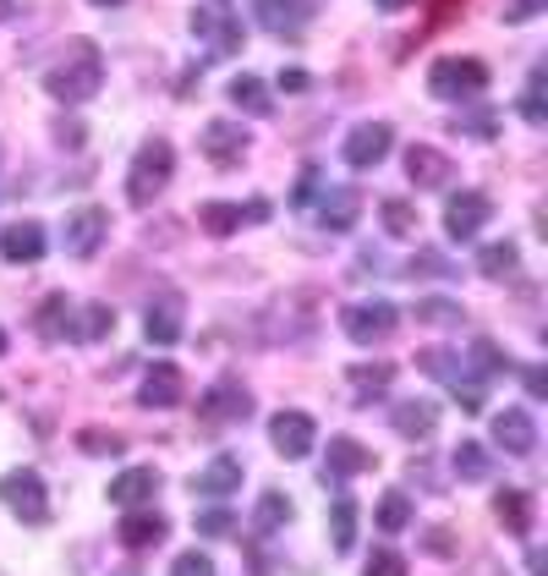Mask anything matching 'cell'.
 Returning <instances> with one entry per match:
<instances>
[{
	"mask_svg": "<svg viewBox=\"0 0 548 576\" xmlns=\"http://www.w3.org/2000/svg\"><path fill=\"white\" fill-rule=\"evenodd\" d=\"M494 516L505 522V533L527 538V533H533V494H527V489H499V494H494Z\"/></svg>",
	"mask_w": 548,
	"mask_h": 576,
	"instance_id": "cell-19",
	"label": "cell"
},
{
	"mask_svg": "<svg viewBox=\"0 0 548 576\" xmlns=\"http://www.w3.org/2000/svg\"><path fill=\"white\" fill-rule=\"evenodd\" d=\"M548 0H510V6H505V22H527V17H533V11H544Z\"/></svg>",
	"mask_w": 548,
	"mask_h": 576,
	"instance_id": "cell-44",
	"label": "cell"
},
{
	"mask_svg": "<svg viewBox=\"0 0 548 576\" xmlns=\"http://www.w3.org/2000/svg\"><path fill=\"white\" fill-rule=\"evenodd\" d=\"M280 516H291V500H285V494H264V511H259V522H264V527H274Z\"/></svg>",
	"mask_w": 548,
	"mask_h": 576,
	"instance_id": "cell-42",
	"label": "cell"
},
{
	"mask_svg": "<svg viewBox=\"0 0 548 576\" xmlns=\"http://www.w3.org/2000/svg\"><path fill=\"white\" fill-rule=\"evenodd\" d=\"M137 401H143V407H176V401H181V368L159 363V368H154V374L143 379Z\"/></svg>",
	"mask_w": 548,
	"mask_h": 576,
	"instance_id": "cell-20",
	"label": "cell"
},
{
	"mask_svg": "<svg viewBox=\"0 0 548 576\" xmlns=\"http://www.w3.org/2000/svg\"><path fill=\"white\" fill-rule=\"evenodd\" d=\"M417 318H428V324H461V307H450V302H422Z\"/></svg>",
	"mask_w": 548,
	"mask_h": 576,
	"instance_id": "cell-40",
	"label": "cell"
},
{
	"mask_svg": "<svg viewBox=\"0 0 548 576\" xmlns=\"http://www.w3.org/2000/svg\"><path fill=\"white\" fill-rule=\"evenodd\" d=\"M329 472H340V478H351V472H362V467H373V450L368 444H357V439H329Z\"/></svg>",
	"mask_w": 548,
	"mask_h": 576,
	"instance_id": "cell-23",
	"label": "cell"
},
{
	"mask_svg": "<svg viewBox=\"0 0 548 576\" xmlns=\"http://www.w3.org/2000/svg\"><path fill=\"white\" fill-rule=\"evenodd\" d=\"M390 144H396V133H390V122H362L351 138H346V165H357V170H373L384 154H390Z\"/></svg>",
	"mask_w": 548,
	"mask_h": 576,
	"instance_id": "cell-9",
	"label": "cell"
},
{
	"mask_svg": "<svg viewBox=\"0 0 548 576\" xmlns=\"http://www.w3.org/2000/svg\"><path fill=\"white\" fill-rule=\"evenodd\" d=\"M116 576H137V572H116Z\"/></svg>",
	"mask_w": 548,
	"mask_h": 576,
	"instance_id": "cell-52",
	"label": "cell"
},
{
	"mask_svg": "<svg viewBox=\"0 0 548 576\" xmlns=\"http://www.w3.org/2000/svg\"><path fill=\"white\" fill-rule=\"evenodd\" d=\"M407 176L417 181V187H444V181H450V159H444L439 148H411Z\"/></svg>",
	"mask_w": 548,
	"mask_h": 576,
	"instance_id": "cell-22",
	"label": "cell"
},
{
	"mask_svg": "<svg viewBox=\"0 0 548 576\" xmlns=\"http://www.w3.org/2000/svg\"><path fill=\"white\" fill-rule=\"evenodd\" d=\"M379 214H384V226H390L396 237H411V231H417V209H411L407 198H384Z\"/></svg>",
	"mask_w": 548,
	"mask_h": 576,
	"instance_id": "cell-33",
	"label": "cell"
},
{
	"mask_svg": "<svg viewBox=\"0 0 548 576\" xmlns=\"http://www.w3.org/2000/svg\"><path fill=\"white\" fill-rule=\"evenodd\" d=\"M280 88L302 94V88H307V72H302V66H285V72H280Z\"/></svg>",
	"mask_w": 548,
	"mask_h": 576,
	"instance_id": "cell-45",
	"label": "cell"
},
{
	"mask_svg": "<svg viewBox=\"0 0 548 576\" xmlns=\"http://www.w3.org/2000/svg\"><path fill=\"white\" fill-rule=\"evenodd\" d=\"M455 472H461V478H472V483H477V478H488V450H483L477 439H461V444H455Z\"/></svg>",
	"mask_w": 548,
	"mask_h": 576,
	"instance_id": "cell-29",
	"label": "cell"
},
{
	"mask_svg": "<svg viewBox=\"0 0 548 576\" xmlns=\"http://www.w3.org/2000/svg\"><path fill=\"white\" fill-rule=\"evenodd\" d=\"M39 324H44V335H61V329L72 324V307H66V296H50V302L39 307Z\"/></svg>",
	"mask_w": 548,
	"mask_h": 576,
	"instance_id": "cell-34",
	"label": "cell"
},
{
	"mask_svg": "<svg viewBox=\"0 0 548 576\" xmlns=\"http://www.w3.org/2000/svg\"><path fill=\"white\" fill-rule=\"evenodd\" d=\"M83 450H99V455H110V450H122V433H83Z\"/></svg>",
	"mask_w": 548,
	"mask_h": 576,
	"instance_id": "cell-43",
	"label": "cell"
},
{
	"mask_svg": "<svg viewBox=\"0 0 548 576\" xmlns=\"http://www.w3.org/2000/svg\"><path fill=\"white\" fill-rule=\"evenodd\" d=\"M455 127H466V133H472V138H494V133H499V122H494V111H472V116H466V122H461V116H455Z\"/></svg>",
	"mask_w": 548,
	"mask_h": 576,
	"instance_id": "cell-38",
	"label": "cell"
},
{
	"mask_svg": "<svg viewBox=\"0 0 548 576\" xmlns=\"http://www.w3.org/2000/svg\"><path fill=\"white\" fill-rule=\"evenodd\" d=\"M329 533H335V549H351V544H357V505H351V500H340V505L329 511Z\"/></svg>",
	"mask_w": 548,
	"mask_h": 576,
	"instance_id": "cell-32",
	"label": "cell"
},
{
	"mask_svg": "<svg viewBox=\"0 0 548 576\" xmlns=\"http://www.w3.org/2000/svg\"><path fill=\"white\" fill-rule=\"evenodd\" d=\"M170 170H176V154H170V144H165V138H148V144L137 148V159H133L127 198H133V203H154V198L165 192Z\"/></svg>",
	"mask_w": 548,
	"mask_h": 576,
	"instance_id": "cell-2",
	"label": "cell"
},
{
	"mask_svg": "<svg viewBox=\"0 0 548 576\" xmlns=\"http://www.w3.org/2000/svg\"><path fill=\"white\" fill-rule=\"evenodd\" d=\"M357 214H362V198H357L351 187H335V192L324 198V226H329V231H346V226H357Z\"/></svg>",
	"mask_w": 548,
	"mask_h": 576,
	"instance_id": "cell-24",
	"label": "cell"
},
{
	"mask_svg": "<svg viewBox=\"0 0 548 576\" xmlns=\"http://www.w3.org/2000/svg\"><path fill=\"white\" fill-rule=\"evenodd\" d=\"M270 439H274V450H280V455L302 461V455L313 450V439H318V429H313V418H307V412H274Z\"/></svg>",
	"mask_w": 548,
	"mask_h": 576,
	"instance_id": "cell-11",
	"label": "cell"
},
{
	"mask_svg": "<svg viewBox=\"0 0 548 576\" xmlns=\"http://www.w3.org/2000/svg\"><path fill=\"white\" fill-rule=\"evenodd\" d=\"M198 220H203V231L225 237V231H236V226H242V203H203V209H198Z\"/></svg>",
	"mask_w": 548,
	"mask_h": 576,
	"instance_id": "cell-28",
	"label": "cell"
},
{
	"mask_svg": "<svg viewBox=\"0 0 548 576\" xmlns=\"http://www.w3.org/2000/svg\"><path fill=\"white\" fill-rule=\"evenodd\" d=\"M94 6H122V0H94Z\"/></svg>",
	"mask_w": 548,
	"mask_h": 576,
	"instance_id": "cell-50",
	"label": "cell"
},
{
	"mask_svg": "<svg viewBox=\"0 0 548 576\" xmlns=\"http://www.w3.org/2000/svg\"><path fill=\"white\" fill-rule=\"evenodd\" d=\"M373 6H384V11H401V6H411V0H373Z\"/></svg>",
	"mask_w": 548,
	"mask_h": 576,
	"instance_id": "cell-49",
	"label": "cell"
},
{
	"mask_svg": "<svg viewBox=\"0 0 548 576\" xmlns=\"http://www.w3.org/2000/svg\"><path fill=\"white\" fill-rule=\"evenodd\" d=\"M170 576H214V561H209V555H198V549H192V555H181V561H176V566H170Z\"/></svg>",
	"mask_w": 548,
	"mask_h": 576,
	"instance_id": "cell-39",
	"label": "cell"
},
{
	"mask_svg": "<svg viewBox=\"0 0 548 576\" xmlns=\"http://www.w3.org/2000/svg\"><path fill=\"white\" fill-rule=\"evenodd\" d=\"M22 6H28V0H0V22H11V17H17Z\"/></svg>",
	"mask_w": 548,
	"mask_h": 576,
	"instance_id": "cell-48",
	"label": "cell"
},
{
	"mask_svg": "<svg viewBox=\"0 0 548 576\" xmlns=\"http://www.w3.org/2000/svg\"><path fill=\"white\" fill-rule=\"evenodd\" d=\"M407 522H411V500L401 489H390V494L379 500V527H384V533H401Z\"/></svg>",
	"mask_w": 548,
	"mask_h": 576,
	"instance_id": "cell-30",
	"label": "cell"
},
{
	"mask_svg": "<svg viewBox=\"0 0 548 576\" xmlns=\"http://www.w3.org/2000/svg\"><path fill=\"white\" fill-rule=\"evenodd\" d=\"M0 352H6V329H0Z\"/></svg>",
	"mask_w": 548,
	"mask_h": 576,
	"instance_id": "cell-51",
	"label": "cell"
},
{
	"mask_svg": "<svg viewBox=\"0 0 548 576\" xmlns=\"http://www.w3.org/2000/svg\"><path fill=\"white\" fill-rule=\"evenodd\" d=\"M159 538H165V516H159V511H143V505H137V511L122 516V544H127V549H148V544H159Z\"/></svg>",
	"mask_w": 548,
	"mask_h": 576,
	"instance_id": "cell-21",
	"label": "cell"
},
{
	"mask_svg": "<svg viewBox=\"0 0 548 576\" xmlns=\"http://www.w3.org/2000/svg\"><path fill=\"white\" fill-rule=\"evenodd\" d=\"M231 105H242V111H253V116H270V88H264L253 72H242V77H231Z\"/></svg>",
	"mask_w": 548,
	"mask_h": 576,
	"instance_id": "cell-26",
	"label": "cell"
},
{
	"mask_svg": "<svg viewBox=\"0 0 548 576\" xmlns=\"http://www.w3.org/2000/svg\"><path fill=\"white\" fill-rule=\"evenodd\" d=\"M154 489H159V472H154V467H127L122 478H110V505L137 511V505L154 500Z\"/></svg>",
	"mask_w": 548,
	"mask_h": 576,
	"instance_id": "cell-13",
	"label": "cell"
},
{
	"mask_svg": "<svg viewBox=\"0 0 548 576\" xmlns=\"http://www.w3.org/2000/svg\"><path fill=\"white\" fill-rule=\"evenodd\" d=\"M433 401H401L396 407V433H407V439H428L433 433Z\"/></svg>",
	"mask_w": 548,
	"mask_h": 576,
	"instance_id": "cell-25",
	"label": "cell"
},
{
	"mask_svg": "<svg viewBox=\"0 0 548 576\" xmlns=\"http://www.w3.org/2000/svg\"><path fill=\"white\" fill-rule=\"evenodd\" d=\"M362 576H407V555H396V549H373V561H368V572Z\"/></svg>",
	"mask_w": 548,
	"mask_h": 576,
	"instance_id": "cell-36",
	"label": "cell"
},
{
	"mask_svg": "<svg viewBox=\"0 0 548 576\" xmlns=\"http://www.w3.org/2000/svg\"><path fill=\"white\" fill-rule=\"evenodd\" d=\"M0 500L22 516V522H50V494H44V478L33 467H17L0 478Z\"/></svg>",
	"mask_w": 548,
	"mask_h": 576,
	"instance_id": "cell-4",
	"label": "cell"
},
{
	"mask_svg": "<svg viewBox=\"0 0 548 576\" xmlns=\"http://www.w3.org/2000/svg\"><path fill=\"white\" fill-rule=\"evenodd\" d=\"M253 11H259V22L274 28V33H302L313 22V6L307 0H253Z\"/></svg>",
	"mask_w": 548,
	"mask_h": 576,
	"instance_id": "cell-18",
	"label": "cell"
},
{
	"mask_svg": "<svg viewBox=\"0 0 548 576\" xmlns=\"http://www.w3.org/2000/svg\"><path fill=\"white\" fill-rule=\"evenodd\" d=\"M0 253H6V264H39V259H44V226H39V220L6 226V231H0Z\"/></svg>",
	"mask_w": 548,
	"mask_h": 576,
	"instance_id": "cell-12",
	"label": "cell"
},
{
	"mask_svg": "<svg viewBox=\"0 0 548 576\" xmlns=\"http://www.w3.org/2000/svg\"><path fill=\"white\" fill-rule=\"evenodd\" d=\"M494 444H499V450H510V455H533V444H538L533 418H527L521 407L499 412V418H494Z\"/></svg>",
	"mask_w": 548,
	"mask_h": 576,
	"instance_id": "cell-16",
	"label": "cell"
},
{
	"mask_svg": "<svg viewBox=\"0 0 548 576\" xmlns=\"http://www.w3.org/2000/svg\"><path fill=\"white\" fill-rule=\"evenodd\" d=\"M488 214H494V203H488L483 192H455L450 209H444V231H450L455 242H466V237H477V231L488 226Z\"/></svg>",
	"mask_w": 548,
	"mask_h": 576,
	"instance_id": "cell-10",
	"label": "cell"
},
{
	"mask_svg": "<svg viewBox=\"0 0 548 576\" xmlns=\"http://www.w3.org/2000/svg\"><path fill=\"white\" fill-rule=\"evenodd\" d=\"M105 231H110V214H105L99 203H77V209H66V220H61V242H66V253H77V259H88V253L105 242Z\"/></svg>",
	"mask_w": 548,
	"mask_h": 576,
	"instance_id": "cell-5",
	"label": "cell"
},
{
	"mask_svg": "<svg viewBox=\"0 0 548 576\" xmlns=\"http://www.w3.org/2000/svg\"><path fill=\"white\" fill-rule=\"evenodd\" d=\"M477 270H483L488 281L510 275V270H516V242H488V248L477 253Z\"/></svg>",
	"mask_w": 548,
	"mask_h": 576,
	"instance_id": "cell-27",
	"label": "cell"
},
{
	"mask_svg": "<svg viewBox=\"0 0 548 576\" xmlns=\"http://www.w3.org/2000/svg\"><path fill=\"white\" fill-rule=\"evenodd\" d=\"M396 302H357V307H346V318H340V329L357 341V346H373V341H384L390 329H396Z\"/></svg>",
	"mask_w": 548,
	"mask_h": 576,
	"instance_id": "cell-6",
	"label": "cell"
},
{
	"mask_svg": "<svg viewBox=\"0 0 548 576\" xmlns=\"http://www.w3.org/2000/svg\"><path fill=\"white\" fill-rule=\"evenodd\" d=\"M527 390H533V396H544V390H548V379H544V368H527Z\"/></svg>",
	"mask_w": 548,
	"mask_h": 576,
	"instance_id": "cell-47",
	"label": "cell"
},
{
	"mask_svg": "<svg viewBox=\"0 0 548 576\" xmlns=\"http://www.w3.org/2000/svg\"><path fill=\"white\" fill-rule=\"evenodd\" d=\"M428 88H433L439 100H466V94H483V88H488V66H483V61H472V55H444V61H433Z\"/></svg>",
	"mask_w": 548,
	"mask_h": 576,
	"instance_id": "cell-3",
	"label": "cell"
},
{
	"mask_svg": "<svg viewBox=\"0 0 548 576\" xmlns=\"http://www.w3.org/2000/svg\"><path fill=\"white\" fill-rule=\"evenodd\" d=\"M231 527H236L231 511H203V516H198V533H203V538H225Z\"/></svg>",
	"mask_w": 548,
	"mask_h": 576,
	"instance_id": "cell-37",
	"label": "cell"
},
{
	"mask_svg": "<svg viewBox=\"0 0 548 576\" xmlns=\"http://www.w3.org/2000/svg\"><path fill=\"white\" fill-rule=\"evenodd\" d=\"M192 33H203L214 50H236L242 44V33L231 28V6H220V0H209V6L192 11Z\"/></svg>",
	"mask_w": 548,
	"mask_h": 576,
	"instance_id": "cell-14",
	"label": "cell"
},
{
	"mask_svg": "<svg viewBox=\"0 0 548 576\" xmlns=\"http://www.w3.org/2000/svg\"><path fill=\"white\" fill-rule=\"evenodd\" d=\"M198 407H203L209 423H242V418L253 412V396H247L242 379H220V385H209V396H203Z\"/></svg>",
	"mask_w": 548,
	"mask_h": 576,
	"instance_id": "cell-7",
	"label": "cell"
},
{
	"mask_svg": "<svg viewBox=\"0 0 548 576\" xmlns=\"http://www.w3.org/2000/svg\"><path fill=\"white\" fill-rule=\"evenodd\" d=\"M143 329H148V346H176L181 341V296H159L143 313Z\"/></svg>",
	"mask_w": 548,
	"mask_h": 576,
	"instance_id": "cell-17",
	"label": "cell"
},
{
	"mask_svg": "<svg viewBox=\"0 0 548 576\" xmlns=\"http://www.w3.org/2000/svg\"><path fill=\"white\" fill-rule=\"evenodd\" d=\"M192 489H198L203 500H225V494H236V489H242V461H236V455H214V461L192 478Z\"/></svg>",
	"mask_w": 548,
	"mask_h": 576,
	"instance_id": "cell-15",
	"label": "cell"
},
{
	"mask_svg": "<svg viewBox=\"0 0 548 576\" xmlns=\"http://www.w3.org/2000/svg\"><path fill=\"white\" fill-rule=\"evenodd\" d=\"M521 111H527V122H544V72L533 77V88H527V100H521Z\"/></svg>",
	"mask_w": 548,
	"mask_h": 576,
	"instance_id": "cell-41",
	"label": "cell"
},
{
	"mask_svg": "<svg viewBox=\"0 0 548 576\" xmlns=\"http://www.w3.org/2000/svg\"><path fill=\"white\" fill-rule=\"evenodd\" d=\"M110 329H116V313H110V307H105V302H94V307H88V313H83V324H77V329H72V335H77V341H105V335H110Z\"/></svg>",
	"mask_w": 548,
	"mask_h": 576,
	"instance_id": "cell-31",
	"label": "cell"
},
{
	"mask_svg": "<svg viewBox=\"0 0 548 576\" xmlns=\"http://www.w3.org/2000/svg\"><path fill=\"white\" fill-rule=\"evenodd\" d=\"M411 275H450L444 259H411Z\"/></svg>",
	"mask_w": 548,
	"mask_h": 576,
	"instance_id": "cell-46",
	"label": "cell"
},
{
	"mask_svg": "<svg viewBox=\"0 0 548 576\" xmlns=\"http://www.w3.org/2000/svg\"><path fill=\"white\" fill-rule=\"evenodd\" d=\"M99 83H105V61H99V50H94L88 39H72V44H66V55L44 72V88H50L55 100H66V105L94 100V94H99Z\"/></svg>",
	"mask_w": 548,
	"mask_h": 576,
	"instance_id": "cell-1",
	"label": "cell"
},
{
	"mask_svg": "<svg viewBox=\"0 0 548 576\" xmlns=\"http://www.w3.org/2000/svg\"><path fill=\"white\" fill-rule=\"evenodd\" d=\"M198 144H203V159H209V165L231 170V165L247 154V133H242V122H209V127L198 133Z\"/></svg>",
	"mask_w": 548,
	"mask_h": 576,
	"instance_id": "cell-8",
	"label": "cell"
},
{
	"mask_svg": "<svg viewBox=\"0 0 548 576\" xmlns=\"http://www.w3.org/2000/svg\"><path fill=\"white\" fill-rule=\"evenodd\" d=\"M351 379H357V396L368 401V396H379V390L390 385V368H384V363H373V368H351Z\"/></svg>",
	"mask_w": 548,
	"mask_h": 576,
	"instance_id": "cell-35",
	"label": "cell"
}]
</instances>
